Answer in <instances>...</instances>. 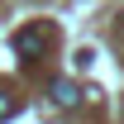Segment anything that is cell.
<instances>
[{
    "mask_svg": "<svg viewBox=\"0 0 124 124\" xmlns=\"http://www.w3.org/2000/svg\"><path fill=\"white\" fill-rule=\"evenodd\" d=\"M15 53H19L24 62H29L33 53H43V29H19V33H15Z\"/></svg>",
    "mask_w": 124,
    "mask_h": 124,
    "instance_id": "obj_1",
    "label": "cell"
},
{
    "mask_svg": "<svg viewBox=\"0 0 124 124\" xmlns=\"http://www.w3.org/2000/svg\"><path fill=\"white\" fill-rule=\"evenodd\" d=\"M53 100H57V105H77V86H72V81H57V86H53Z\"/></svg>",
    "mask_w": 124,
    "mask_h": 124,
    "instance_id": "obj_2",
    "label": "cell"
},
{
    "mask_svg": "<svg viewBox=\"0 0 124 124\" xmlns=\"http://www.w3.org/2000/svg\"><path fill=\"white\" fill-rule=\"evenodd\" d=\"M10 110H15V105H10V100L0 95V119H10Z\"/></svg>",
    "mask_w": 124,
    "mask_h": 124,
    "instance_id": "obj_3",
    "label": "cell"
}]
</instances>
